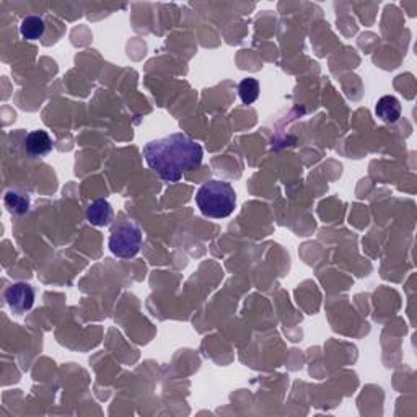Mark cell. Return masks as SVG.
Instances as JSON below:
<instances>
[{
    "mask_svg": "<svg viewBox=\"0 0 417 417\" xmlns=\"http://www.w3.org/2000/svg\"><path fill=\"white\" fill-rule=\"evenodd\" d=\"M145 162L165 183H178L183 173L200 167L204 150L189 135L177 132L144 145Z\"/></svg>",
    "mask_w": 417,
    "mask_h": 417,
    "instance_id": "6da1fadb",
    "label": "cell"
},
{
    "mask_svg": "<svg viewBox=\"0 0 417 417\" xmlns=\"http://www.w3.org/2000/svg\"><path fill=\"white\" fill-rule=\"evenodd\" d=\"M196 204L205 217L227 219L237 205V194L227 181H207L196 194Z\"/></svg>",
    "mask_w": 417,
    "mask_h": 417,
    "instance_id": "7a4b0ae2",
    "label": "cell"
},
{
    "mask_svg": "<svg viewBox=\"0 0 417 417\" xmlns=\"http://www.w3.org/2000/svg\"><path fill=\"white\" fill-rule=\"evenodd\" d=\"M142 245V232L139 225L125 217L124 214L119 215L118 222L113 225L111 235H109V249L114 256L123 259H130L137 256Z\"/></svg>",
    "mask_w": 417,
    "mask_h": 417,
    "instance_id": "3957f363",
    "label": "cell"
},
{
    "mask_svg": "<svg viewBox=\"0 0 417 417\" xmlns=\"http://www.w3.org/2000/svg\"><path fill=\"white\" fill-rule=\"evenodd\" d=\"M5 301L13 313L23 315L34 305V289L27 282H17L5 290Z\"/></svg>",
    "mask_w": 417,
    "mask_h": 417,
    "instance_id": "277c9868",
    "label": "cell"
},
{
    "mask_svg": "<svg viewBox=\"0 0 417 417\" xmlns=\"http://www.w3.org/2000/svg\"><path fill=\"white\" fill-rule=\"evenodd\" d=\"M25 150L32 158L46 157L53 150V139L46 130H33L25 139Z\"/></svg>",
    "mask_w": 417,
    "mask_h": 417,
    "instance_id": "5b68a950",
    "label": "cell"
},
{
    "mask_svg": "<svg viewBox=\"0 0 417 417\" xmlns=\"http://www.w3.org/2000/svg\"><path fill=\"white\" fill-rule=\"evenodd\" d=\"M114 212L111 204L104 199H98L88 205L87 220L95 227H107L113 222Z\"/></svg>",
    "mask_w": 417,
    "mask_h": 417,
    "instance_id": "8992f818",
    "label": "cell"
},
{
    "mask_svg": "<svg viewBox=\"0 0 417 417\" xmlns=\"http://www.w3.org/2000/svg\"><path fill=\"white\" fill-rule=\"evenodd\" d=\"M376 116H378L383 123L393 124L401 118V103L398 98L386 95V97L380 98L375 108Z\"/></svg>",
    "mask_w": 417,
    "mask_h": 417,
    "instance_id": "52a82bcc",
    "label": "cell"
},
{
    "mask_svg": "<svg viewBox=\"0 0 417 417\" xmlns=\"http://www.w3.org/2000/svg\"><path fill=\"white\" fill-rule=\"evenodd\" d=\"M44 32H46V23L41 17H36V15H32V17L23 18L22 25H20V33L25 39L28 41H36V39H41Z\"/></svg>",
    "mask_w": 417,
    "mask_h": 417,
    "instance_id": "ba28073f",
    "label": "cell"
},
{
    "mask_svg": "<svg viewBox=\"0 0 417 417\" xmlns=\"http://www.w3.org/2000/svg\"><path fill=\"white\" fill-rule=\"evenodd\" d=\"M4 204L10 214L25 215L29 210L28 194L18 193V191H8L4 198Z\"/></svg>",
    "mask_w": 417,
    "mask_h": 417,
    "instance_id": "9c48e42d",
    "label": "cell"
},
{
    "mask_svg": "<svg viewBox=\"0 0 417 417\" xmlns=\"http://www.w3.org/2000/svg\"><path fill=\"white\" fill-rule=\"evenodd\" d=\"M238 95L245 104H253L259 97V82L256 78H245L238 85Z\"/></svg>",
    "mask_w": 417,
    "mask_h": 417,
    "instance_id": "30bf717a",
    "label": "cell"
}]
</instances>
